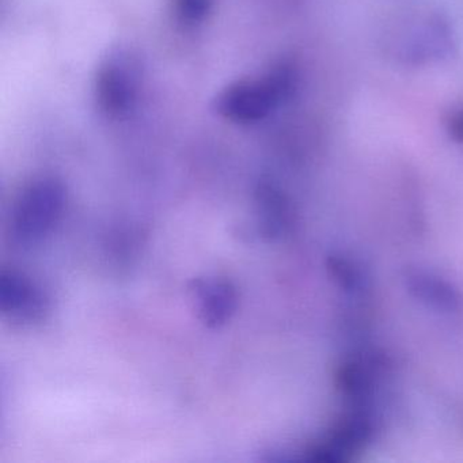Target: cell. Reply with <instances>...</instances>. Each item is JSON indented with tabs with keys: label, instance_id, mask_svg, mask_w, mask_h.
Here are the masks:
<instances>
[{
	"label": "cell",
	"instance_id": "2",
	"mask_svg": "<svg viewBox=\"0 0 463 463\" xmlns=\"http://www.w3.org/2000/svg\"><path fill=\"white\" fill-rule=\"evenodd\" d=\"M140 66L126 51L112 53L99 66L96 78V99L108 118H121L134 108L139 94Z\"/></svg>",
	"mask_w": 463,
	"mask_h": 463
},
{
	"label": "cell",
	"instance_id": "1",
	"mask_svg": "<svg viewBox=\"0 0 463 463\" xmlns=\"http://www.w3.org/2000/svg\"><path fill=\"white\" fill-rule=\"evenodd\" d=\"M294 80L288 66H279L261 80L232 83L216 97L215 110L232 123H259L291 94Z\"/></svg>",
	"mask_w": 463,
	"mask_h": 463
},
{
	"label": "cell",
	"instance_id": "3",
	"mask_svg": "<svg viewBox=\"0 0 463 463\" xmlns=\"http://www.w3.org/2000/svg\"><path fill=\"white\" fill-rule=\"evenodd\" d=\"M175 14L183 23H203L213 9V0H173Z\"/></svg>",
	"mask_w": 463,
	"mask_h": 463
},
{
	"label": "cell",
	"instance_id": "4",
	"mask_svg": "<svg viewBox=\"0 0 463 463\" xmlns=\"http://www.w3.org/2000/svg\"><path fill=\"white\" fill-rule=\"evenodd\" d=\"M451 134L454 135L455 139L463 142V112H460L451 123Z\"/></svg>",
	"mask_w": 463,
	"mask_h": 463
}]
</instances>
